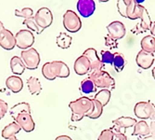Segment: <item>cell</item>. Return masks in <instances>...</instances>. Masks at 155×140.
Returning <instances> with one entry per match:
<instances>
[{"instance_id": "obj_1", "label": "cell", "mask_w": 155, "mask_h": 140, "mask_svg": "<svg viewBox=\"0 0 155 140\" xmlns=\"http://www.w3.org/2000/svg\"><path fill=\"white\" fill-rule=\"evenodd\" d=\"M69 107L72 110V121H79L92 113L94 105L92 99L87 96H82L74 101L70 102Z\"/></svg>"}, {"instance_id": "obj_2", "label": "cell", "mask_w": 155, "mask_h": 140, "mask_svg": "<svg viewBox=\"0 0 155 140\" xmlns=\"http://www.w3.org/2000/svg\"><path fill=\"white\" fill-rule=\"evenodd\" d=\"M42 75L48 80H54L57 78H68L70 68L62 61H52L44 64L42 66Z\"/></svg>"}, {"instance_id": "obj_3", "label": "cell", "mask_w": 155, "mask_h": 140, "mask_svg": "<svg viewBox=\"0 0 155 140\" xmlns=\"http://www.w3.org/2000/svg\"><path fill=\"white\" fill-rule=\"evenodd\" d=\"M145 7L137 2V0H119L117 2V9L121 16L130 20L140 19Z\"/></svg>"}, {"instance_id": "obj_4", "label": "cell", "mask_w": 155, "mask_h": 140, "mask_svg": "<svg viewBox=\"0 0 155 140\" xmlns=\"http://www.w3.org/2000/svg\"><path fill=\"white\" fill-rule=\"evenodd\" d=\"M88 78L94 82L96 88L102 90H114L115 80L108 72L104 70H94L88 73Z\"/></svg>"}, {"instance_id": "obj_5", "label": "cell", "mask_w": 155, "mask_h": 140, "mask_svg": "<svg viewBox=\"0 0 155 140\" xmlns=\"http://www.w3.org/2000/svg\"><path fill=\"white\" fill-rule=\"evenodd\" d=\"M134 113L137 118L142 119V121L150 119L153 121L155 120V105L150 101L138 102L134 107Z\"/></svg>"}, {"instance_id": "obj_6", "label": "cell", "mask_w": 155, "mask_h": 140, "mask_svg": "<svg viewBox=\"0 0 155 140\" xmlns=\"http://www.w3.org/2000/svg\"><path fill=\"white\" fill-rule=\"evenodd\" d=\"M63 26L70 33H76L82 28V22L77 14L71 9L66 10L63 14Z\"/></svg>"}, {"instance_id": "obj_7", "label": "cell", "mask_w": 155, "mask_h": 140, "mask_svg": "<svg viewBox=\"0 0 155 140\" xmlns=\"http://www.w3.org/2000/svg\"><path fill=\"white\" fill-rule=\"evenodd\" d=\"M21 58L23 61L25 66L29 70H35L40 64V55L36 49L30 48L21 52Z\"/></svg>"}, {"instance_id": "obj_8", "label": "cell", "mask_w": 155, "mask_h": 140, "mask_svg": "<svg viewBox=\"0 0 155 140\" xmlns=\"http://www.w3.org/2000/svg\"><path fill=\"white\" fill-rule=\"evenodd\" d=\"M16 46L22 50H28L32 48L35 43V36L32 31L28 29H21L15 35Z\"/></svg>"}, {"instance_id": "obj_9", "label": "cell", "mask_w": 155, "mask_h": 140, "mask_svg": "<svg viewBox=\"0 0 155 140\" xmlns=\"http://www.w3.org/2000/svg\"><path fill=\"white\" fill-rule=\"evenodd\" d=\"M35 20L42 30L47 29L53 23V14L48 8H41L35 14Z\"/></svg>"}, {"instance_id": "obj_10", "label": "cell", "mask_w": 155, "mask_h": 140, "mask_svg": "<svg viewBox=\"0 0 155 140\" xmlns=\"http://www.w3.org/2000/svg\"><path fill=\"white\" fill-rule=\"evenodd\" d=\"M108 36L114 40L122 39L126 34V28L124 24L119 21H114L107 25Z\"/></svg>"}, {"instance_id": "obj_11", "label": "cell", "mask_w": 155, "mask_h": 140, "mask_svg": "<svg viewBox=\"0 0 155 140\" xmlns=\"http://www.w3.org/2000/svg\"><path fill=\"white\" fill-rule=\"evenodd\" d=\"M82 55H84V57H87L90 63V66H91L90 71H94V70H102L104 64L101 62V58L98 57L97 52L95 49L93 48L87 49Z\"/></svg>"}, {"instance_id": "obj_12", "label": "cell", "mask_w": 155, "mask_h": 140, "mask_svg": "<svg viewBox=\"0 0 155 140\" xmlns=\"http://www.w3.org/2000/svg\"><path fill=\"white\" fill-rule=\"evenodd\" d=\"M79 14L84 18H88L96 10V3L94 0H79L76 5Z\"/></svg>"}, {"instance_id": "obj_13", "label": "cell", "mask_w": 155, "mask_h": 140, "mask_svg": "<svg viewBox=\"0 0 155 140\" xmlns=\"http://www.w3.org/2000/svg\"><path fill=\"white\" fill-rule=\"evenodd\" d=\"M14 121L17 122V124L26 133H31L35 128V121L33 120L30 113H23L19 115Z\"/></svg>"}, {"instance_id": "obj_14", "label": "cell", "mask_w": 155, "mask_h": 140, "mask_svg": "<svg viewBox=\"0 0 155 140\" xmlns=\"http://www.w3.org/2000/svg\"><path fill=\"white\" fill-rule=\"evenodd\" d=\"M140 20H141V22H140L139 23H137L134 29H132V31H131L132 33L142 34L148 30H150L151 25H152V22H151V19L150 17V14L146 9H144L142 16H141V18H140Z\"/></svg>"}, {"instance_id": "obj_15", "label": "cell", "mask_w": 155, "mask_h": 140, "mask_svg": "<svg viewBox=\"0 0 155 140\" xmlns=\"http://www.w3.org/2000/svg\"><path fill=\"white\" fill-rule=\"evenodd\" d=\"M74 72L79 76L88 74L91 70V66H90V63L87 57H84V55L79 56L74 62Z\"/></svg>"}, {"instance_id": "obj_16", "label": "cell", "mask_w": 155, "mask_h": 140, "mask_svg": "<svg viewBox=\"0 0 155 140\" xmlns=\"http://www.w3.org/2000/svg\"><path fill=\"white\" fill-rule=\"evenodd\" d=\"M136 62L140 68L149 69L154 63V55L153 53H148L141 50L137 55Z\"/></svg>"}, {"instance_id": "obj_17", "label": "cell", "mask_w": 155, "mask_h": 140, "mask_svg": "<svg viewBox=\"0 0 155 140\" xmlns=\"http://www.w3.org/2000/svg\"><path fill=\"white\" fill-rule=\"evenodd\" d=\"M0 46H1L4 50L11 51L16 46V39L15 36L12 34L11 31L8 29H5L3 33L2 39L0 41Z\"/></svg>"}, {"instance_id": "obj_18", "label": "cell", "mask_w": 155, "mask_h": 140, "mask_svg": "<svg viewBox=\"0 0 155 140\" xmlns=\"http://www.w3.org/2000/svg\"><path fill=\"white\" fill-rule=\"evenodd\" d=\"M23 113L31 114V107L29 103H27V102L18 103L16 105H14L13 107H11V108L9 109V114L14 121L17 119L19 115L23 114Z\"/></svg>"}, {"instance_id": "obj_19", "label": "cell", "mask_w": 155, "mask_h": 140, "mask_svg": "<svg viewBox=\"0 0 155 140\" xmlns=\"http://www.w3.org/2000/svg\"><path fill=\"white\" fill-rule=\"evenodd\" d=\"M6 86L14 93H20L23 88V81L19 76H10L6 79Z\"/></svg>"}, {"instance_id": "obj_20", "label": "cell", "mask_w": 155, "mask_h": 140, "mask_svg": "<svg viewBox=\"0 0 155 140\" xmlns=\"http://www.w3.org/2000/svg\"><path fill=\"white\" fill-rule=\"evenodd\" d=\"M137 120L133 119L131 117H120L118 119H115L114 121H112V124L115 128L122 130V129H126V128H131L135 127V125L137 124Z\"/></svg>"}, {"instance_id": "obj_21", "label": "cell", "mask_w": 155, "mask_h": 140, "mask_svg": "<svg viewBox=\"0 0 155 140\" xmlns=\"http://www.w3.org/2000/svg\"><path fill=\"white\" fill-rule=\"evenodd\" d=\"M10 69L13 74L20 76L23 74L26 69V66L21 57H19V56H13L10 59Z\"/></svg>"}, {"instance_id": "obj_22", "label": "cell", "mask_w": 155, "mask_h": 140, "mask_svg": "<svg viewBox=\"0 0 155 140\" xmlns=\"http://www.w3.org/2000/svg\"><path fill=\"white\" fill-rule=\"evenodd\" d=\"M140 47L141 50L148 53L155 52V37L151 35H148L144 37L140 41Z\"/></svg>"}, {"instance_id": "obj_23", "label": "cell", "mask_w": 155, "mask_h": 140, "mask_svg": "<svg viewBox=\"0 0 155 140\" xmlns=\"http://www.w3.org/2000/svg\"><path fill=\"white\" fill-rule=\"evenodd\" d=\"M21 130V128L17 124V122L13 121L9 124H8L7 126H5V128L2 130V137L5 139H9L10 137L15 136Z\"/></svg>"}, {"instance_id": "obj_24", "label": "cell", "mask_w": 155, "mask_h": 140, "mask_svg": "<svg viewBox=\"0 0 155 140\" xmlns=\"http://www.w3.org/2000/svg\"><path fill=\"white\" fill-rule=\"evenodd\" d=\"M133 135H137V136H143L146 137L150 135V125L145 121H139L137 122L135 125V129L132 134Z\"/></svg>"}, {"instance_id": "obj_25", "label": "cell", "mask_w": 155, "mask_h": 140, "mask_svg": "<svg viewBox=\"0 0 155 140\" xmlns=\"http://www.w3.org/2000/svg\"><path fill=\"white\" fill-rule=\"evenodd\" d=\"M27 86L30 93L33 95H38L42 92V85L39 79L35 77H30L27 79Z\"/></svg>"}, {"instance_id": "obj_26", "label": "cell", "mask_w": 155, "mask_h": 140, "mask_svg": "<svg viewBox=\"0 0 155 140\" xmlns=\"http://www.w3.org/2000/svg\"><path fill=\"white\" fill-rule=\"evenodd\" d=\"M73 38L71 36H69L68 34L64 33V32H61L57 38H56V43H57V46L60 47L61 49L66 50L69 49L70 46L72 44Z\"/></svg>"}, {"instance_id": "obj_27", "label": "cell", "mask_w": 155, "mask_h": 140, "mask_svg": "<svg viewBox=\"0 0 155 140\" xmlns=\"http://www.w3.org/2000/svg\"><path fill=\"white\" fill-rule=\"evenodd\" d=\"M97 90L94 82L87 77V79H84L82 80L81 85H80V91L86 94H89L92 93H95Z\"/></svg>"}, {"instance_id": "obj_28", "label": "cell", "mask_w": 155, "mask_h": 140, "mask_svg": "<svg viewBox=\"0 0 155 140\" xmlns=\"http://www.w3.org/2000/svg\"><path fill=\"white\" fill-rule=\"evenodd\" d=\"M110 96H111L110 91L104 89V90L100 91L97 93H96V95L94 96V99L100 102L103 107H105L110 100Z\"/></svg>"}, {"instance_id": "obj_29", "label": "cell", "mask_w": 155, "mask_h": 140, "mask_svg": "<svg viewBox=\"0 0 155 140\" xmlns=\"http://www.w3.org/2000/svg\"><path fill=\"white\" fill-rule=\"evenodd\" d=\"M125 64H126V61H125L124 54L119 53V52L114 53V64L112 65H114L116 72L123 71V69L125 66Z\"/></svg>"}, {"instance_id": "obj_30", "label": "cell", "mask_w": 155, "mask_h": 140, "mask_svg": "<svg viewBox=\"0 0 155 140\" xmlns=\"http://www.w3.org/2000/svg\"><path fill=\"white\" fill-rule=\"evenodd\" d=\"M93 105H94V108L93 111L90 115H88V119H92V120H96L98 119L101 115H102V112H103V106L97 100H95L94 98L92 99Z\"/></svg>"}, {"instance_id": "obj_31", "label": "cell", "mask_w": 155, "mask_h": 140, "mask_svg": "<svg viewBox=\"0 0 155 140\" xmlns=\"http://www.w3.org/2000/svg\"><path fill=\"white\" fill-rule=\"evenodd\" d=\"M22 24L26 25L28 30L30 31H33V32H36L37 35H40L43 30L41 29V28L37 25L35 20V17H32V18H29V19H25L23 22H22Z\"/></svg>"}, {"instance_id": "obj_32", "label": "cell", "mask_w": 155, "mask_h": 140, "mask_svg": "<svg viewBox=\"0 0 155 140\" xmlns=\"http://www.w3.org/2000/svg\"><path fill=\"white\" fill-rule=\"evenodd\" d=\"M14 15L17 17H21L25 20V19H29V18L34 17L35 14H34V10L31 8H24L21 10L15 9V11H14Z\"/></svg>"}, {"instance_id": "obj_33", "label": "cell", "mask_w": 155, "mask_h": 140, "mask_svg": "<svg viewBox=\"0 0 155 140\" xmlns=\"http://www.w3.org/2000/svg\"><path fill=\"white\" fill-rule=\"evenodd\" d=\"M101 60L104 65L105 64L112 65L114 64V53H112L109 51H102Z\"/></svg>"}, {"instance_id": "obj_34", "label": "cell", "mask_w": 155, "mask_h": 140, "mask_svg": "<svg viewBox=\"0 0 155 140\" xmlns=\"http://www.w3.org/2000/svg\"><path fill=\"white\" fill-rule=\"evenodd\" d=\"M114 132L110 129H106L101 133L100 136L97 137V140H114Z\"/></svg>"}, {"instance_id": "obj_35", "label": "cell", "mask_w": 155, "mask_h": 140, "mask_svg": "<svg viewBox=\"0 0 155 140\" xmlns=\"http://www.w3.org/2000/svg\"><path fill=\"white\" fill-rule=\"evenodd\" d=\"M110 130L114 132V140H129L128 137L126 136L121 130L115 128L114 126H112V127L110 128Z\"/></svg>"}, {"instance_id": "obj_36", "label": "cell", "mask_w": 155, "mask_h": 140, "mask_svg": "<svg viewBox=\"0 0 155 140\" xmlns=\"http://www.w3.org/2000/svg\"><path fill=\"white\" fill-rule=\"evenodd\" d=\"M8 110V107L7 102H5L2 99H0V121L4 118Z\"/></svg>"}, {"instance_id": "obj_37", "label": "cell", "mask_w": 155, "mask_h": 140, "mask_svg": "<svg viewBox=\"0 0 155 140\" xmlns=\"http://www.w3.org/2000/svg\"><path fill=\"white\" fill-rule=\"evenodd\" d=\"M105 45L108 46V47H110V48H117L118 47L116 41L114 40L112 38H110L109 36H107L105 37Z\"/></svg>"}, {"instance_id": "obj_38", "label": "cell", "mask_w": 155, "mask_h": 140, "mask_svg": "<svg viewBox=\"0 0 155 140\" xmlns=\"http://www.w3.org/2000/svg\"><path fill=\"white\" fill-rule=\"evenodd\" d=\"M150 135L155 137V121H151L150 124Z\"/></svg>"}, {"instance_id": "obj_39", "label": "cell", "mask_w": 155, "mask_h": 140, "mask_svg": "<svg viewBox=\"0 0 155 140\" xmlns=\"http://www.w3.org/2000/svg\"><path fill=\"white\" fill-rule=\"evenodd\" d=\"M6 29L5 28V26H4V24H3V23L0 21V41H1V39H2V37H3V33H4V30Z\"/></svg>"}, {"instance_id": "obj_40", "label": "cell", "mask_w": 155, "mask_h": 140, "mask_svg": "<svg viewBox=\"0 0 155 140\" xmlns=\"http://www.w3.org/2000/svg\"><path fill=\"white\" fill-rule=\"evenodd\" d=\"M55 140H73V139L68 135H59L56 137Z\"/></svg>"}, {"instance_id": "obj_41", "label": "cell", "mask_w": 155, "mask_h": 140, "mask_svg": "<svg viewBox=\"0 0 155 140\" xmlns=\"http://www.w3.org/2000/svg\"><path fill=\"white\" fill-rule=\"evenodd\" d=\"M150 34H151V36L152 37H155V23H152V25H151V28H150Z\"/></svg>"}, {"instance_id": "obj_42", "label": "cell", "mask_w": 155, "mask_h": 140, "mask_svg": "<svg viewBox=\"0 0 155 140\" xmlns=\"http://www.w3.org/2000/svg\"><path fill=\"white\" fill-rule=\"evenodd\" d=\"M143 140H155V137L150 135H148V136L144 137V138H143Z\"/></svg>"}, {"instance_id": "obj_43", "label": "cell", "mask_w": 155, "mask_h": 140, "mask_svg": "<svg viewBox=\"0 0 155 140\" xmlns=\"http://www.w3.org/2000/svg\"><path fill=\"white\" fill-rule=\"evenodd\" d=\"M151 73H152V77H153V79H155V68H154V67H153V69H152V72H151Z\"/></svg>"}, {"instance_id": "obj_44", "label": "cell", "mask_w": 155, "mask_h": 140, "mask_svg": "<svg viewBox=\"0 0 155 140\" xmlns=\"http://www.w3.org/2000/svg\"><path fill=\"white\" fill-rule=\"evenodd\" d=\"M8 140H18V138L16 136H13V137H10Z\"/></svg>"}, {"instance_id": "obj_45", "label": "cell", "mask_w": 155, "mask_h": 140, "mask_svg": "<svg viewBox=\"0 0 155 140\" xmlns=\"http://www.w3.org/2000/svg\"><path fill=\"white\" fill-rule=\"evenodd\" d=\"M154 68H155V66H154Z\"/></svg>"}]
</instances>
